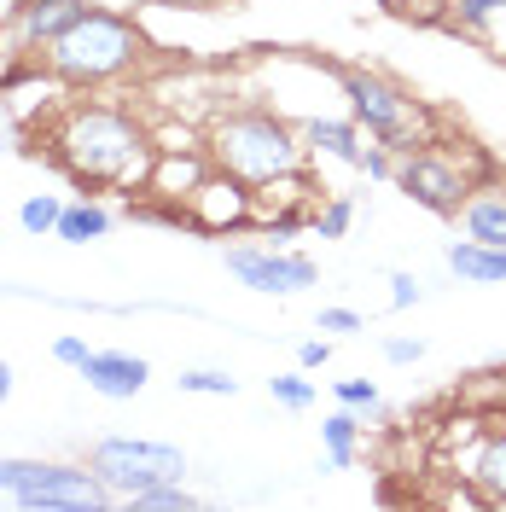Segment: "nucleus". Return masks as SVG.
I'll return each mask as SVG.
<instances>
[{"label": "nucleus", "mask_w": 506, "mask_h": 512, "mask_svg": "<svg viewBox=\"0 0 506 512\" xmlns=\"http://www.w3.org/2000/svg\"><path fill=\"white\" fill-rule=\"evenodd\" d=\"M41 472V460H24V454H0V495H12V489H24V483Z\"/></svg>", "instance_id": "obj_25"}, {"label": "nucleus", "mask_w": 506, "mask_h": 512, "mask_svg": "<svg viewBox=\"0 0 506 512\" xmlns=\"http://www.w3.org/2000/svg\"><path fill=\"white\" fill-rule=\"evenodd\" d=\"M175 384H181L187 396H239V379H227V373H216V367H187Z\"/></svg>", "instance_id": "obj_23"}, {"label": "nucleus", "mask_w": 506, "mask_h": 512, "mask_svg": "<svg viewBox=\"0 0 506 512\" xmlns=\"http://www.w3.org/2000/svg\"><path fill=\"white\" fill-rule=\"evenodd\" d=\"M227 274L251 291H268V297H291V291H309L320 280L315 262L285 251V245H227Z\"/></svg>", "instance_id": "obj_8"}, {"label": "nucleus", "mask_w": 506, "mask_h": 512, "mask_svg": "<svg viewBox=\"0 0 506 512\" xmlns=\"http://www.w3.org/2000/svg\"><path fill=\"white\" fill-rule=\"evenodd\" d=\"M320 443H326L332 472H349L355 466V448H361V419H355V408H338V414L320 419Z\"/></svg>", "instance_id": "obj_17"}, {"label": "nucleus", "mask_w": 506, "mask_h": 512, "mask_svg": "<svg viewBox=\"0 0 506 512\" xmlns=\"http://www.w3.org/2000/svg\"><path fill=\"white\" fill-rule=\"evenodd\" d=\"M47 158L88 192H128V187L146 192L152 163H158V140L123 105L70 99L47 128Z\"/></svg>", "instance_id": "obj_1"}, {"label": "nucleus", "mask_w": 506, "mask_h": 512, "mask_svg": "<svg viewBox=\"0 0 506 512\" xmlns=\"http://www.w3.org/2000/svg\"><path fill=\"white\" fill-rule=\"evenodd\" d=\"M94 6H111V12H134L140 0H94Z\"/></svg>", "instance_id": "obj_34"}, {"label": "nucleus", "mask_w": 506, "mask_h": 512, "mask_svg": "<svg viewBox=\"0 0 506 512\" xmlns=\"http://www.w3.org/2000/svg\"><path fill=\"white\" fill-rule=\"evenodd\" d=\"M315 332H361V315L355 309H320Z\"/></svg>", "instance_id": "obj_31"}, {"label": "nucleus", "mask_w": 506, "mask_h": 512, "mask_svg": "<svg viewBox=\"0 0 506 512\" xmlns=\"http://www.w3.org/2000/svg\"><path fill=\"white\" fill-rule=\"evenodd\" d=\"M402 18H419V24H443L448 18V0H396Z\"/></svg>", "instance_id": "obj_28"}, {"label": "nucleus", "mask_w": 506, "mask_h": 512, "mask_svg": "<svg viewBox=\"0 0 506 512\" xmlns=\"http://www.w3.org/2000/svg\"><path fill=\"white\" fill-rule=\"evenodd\" d=\"M6 501L24 507V512H105V507H117V495L99 483V472L88 460H82V466H70V460H41V472H35L24 489H12Z\"/></svg>", "instance_id": "obj_7"}, {"label": "nucleus", "mask_w": 506, "mask_h": 512, "mask_svg": "<svg viewBox=\"0 0 506 512\" xmlns=\"http://www.w3.org/2000/svg\"><path fill=\"white\" fill-rule=\"evenodd\" d=\"M326 361H332V338H303V344H297V367H303V373H315Z\"/></svg>", "instance_id": "obj_29"}, {"label": "nucleus", "mask_w": 506, "mask_h": 512, "mask_svg": "<svg viewBox=\"0 0 506 512\" xmlns=\"http://www.w3.org/2000/svg\"><path fill=\"white\" fill-rule=\"evenodd\" d=\"M88 466L99 472V483H105L117 501L152 489V483L187 478V454L175 443H152V437H99V443L88 448Z\"/></svg>", "instance_id": "obj_5"}, {"label": "nucleus", "mask_w": 506, "mask_h": 512, "mask_svg": "<svg viewBox=\"0 0 506 512\" xmlns=\"http://www.w3.org/2000/svg\"><path fill=\"white\" fill-rule=\"evenodd\" d=\"M390 181L408 192L419 210H431V216H460L466 198L477 192L466 158L460 152H443V146H413V152H402Z\"/></svg>", "instance_id": "obj_6"}, {"label": "nucleus", "mask_w": 506, "mask_h": 512, "mask_svg": "<svg viewBox=\"0 0 506 512\" xmlns=\"http://www.w3.org/2000/svg\"><path fill=\"white\" fill-rule=\"evenodd\" d=\"M105 233H111V210L99 204L94 192H82L76 204H64L59 227H53V239H64V245H94Z\"/></svg>", "instance_id": "obj_15"}, {"label": "nucleus", "mask_w": 506, "mask_h": 512, "mask_svg": "<svg viewBox=\"0 0 506 512\" xmlns=\"http://www.w3.org/2000/svg\"><path fill=\"white\" fill-rule=\"evenodd\" d=\"M309 227H315L320 239H344L349 227H355V204L349 198H326L315 216H309Z\"/></svg>", "instance_id": "obj_22"}, {"label": "nucleus", "mask_w": 506, "mask_h": 512, "mask_svg": "<svg viewBox=\"0 0 506 512\" xmlns=\"http://www.w3.org/2000/svg\"><path fill=\"white\" fill-rule=\"evenodd\" d=\"M59 216H64V198H53V192H30V198L18 204V227L35 233V239H41V233H53Z\"/></svg>", "instance_id": "obj_20"}, {"label": "nucleus", "mask_w": 506, "mask_h": 512, "mask_svg": "<svg viewBox=\"0 0 506 512\" xmlns=\"http://www.w3.org/2000/svg\"><path fill=\"white\" fill-rule=\"evenodd\" d=\"M158 6H181V12H210L216 0H158Z\"/></svg>", "instance_id": "obj_33"}, {"label": "nucleus", "mask_w": 506, "mask_h": 512, "mask_svg": "<svg viewBox=\"0 0 506 512\" xmlns=\"http://www.w3.org/2000/svg\"><path fill=\"white\" fill-rule=\"evenodd\" d=\"M332 390H338V402L355 408V414H373V408H379V384L373 379H338Z\"/></svg>", "instance_id": "obj_24"}, {"label": "nucleus", "mask_w": 506, "mask_h": 512, "mask_svg": "<svg viewBox=\"0 0 506 512\" xmlns=\"http://www.w3.org/2000/svg\"><path fill=\"white\" fill-rule=\"evenodd\" d=\"M303 146H309V158H332L355 169L361 152H367V128L355 117H309L303 123Z\"/></svg>", "instance_id": "obj_12"}, {"label": "nucleus", "mask_w": 506, "mask_h": 512, "mask_svg": "<svg viewBox=\"0 0 506 512\" xmlns=\"http://www.w3.org/2000/svg\"><path fill=\"white\" fill-rule=\"evenodd\" d=\"M187 216L198 233H239V227L256 222V187L239 181V175H227V169H210L187 192Z\"/></svg>", "instance_id": "obj_9"}, {"label": "nucleus", "mask_w": 506, "mask_h": 512, "mask_svg": "<svg viewBox=\"0 0 506 512\" xmlns=\"http://www.w3.org/2000/svg\"><path fill=\"white\" fill-rule=\"evenodd\" d=\"M82 379L105 402H134L146 390V379H152V361L146 355H128V350H94L82 361Z\"/></svg>", "instance_id": "obj_11"}, {"label": "nucleus", "mask_w": 506, "mask_h": 512, "mask_svg": "<svg viewBox=\"0 0 506 512\" xmlns=\"http://www.w3.org/2000/svg\"><path fill=\"white\" fill-rule=\"evenodd\" d=\"M152 53L146 30L134 24V12H111V6H88L70 30L41 53L47 59V76L70 88V94H94V88H111V82H128Z\"/></svg>", "instance_id": "obj_2"}, {"label": "nucleus", "mask_w": 506, "mask_h": 512, "mask_svg": "<svg viewBox=\"0 0 506 512\" xmlns=\"http://www.w3.org/2000/svg\"><path fill=\"white\" fill-rule=\"evenodd\" d=\"M268 396L291 408V414H303V408H315V379H303V373H274L268 379Z\"/></svg>", "instance_id": "obj_21"}, {"label": "nucleus", "mask_w": 506, "mask_h": 512, "mask_svg": "<svg viewBox=\"0 0 506 512\" xmlns=\"http://www.w3.org/2000/svg\"><path fill=\"white\" fill-rule=\"evenodd\" d=\"M88 355H94V344H88L82 332H59V338H53V361H59V367H76V373H82Z\"/></svg>", "instance_id": "obj_26"}, {"label": "nucleus", "mask_w": 506, "mask_h": 512, "mask_svg": "<svg viewBox=\"0 0 506 512\" xmlns=\"http://www.w3.org/2000/svg\"><path fill=\"white\" fill-rule=\"evenodd\" d=\"M460 227H466V239H483V245L506 251V187H477L460 210Z\"/></svg>", "instance_id": "obj_14"}, {"label": "nucleus", "mask_w": 506, "mask_h": 512, "mask_svg": "<svg viewBox=\"0 0 506 512\" xmlns=\"http://www.w3.org/2000/svg\"><path fill=\"white\" fill-rule=\"evenodd\" d=\"M204 146H210V163L251 181V187H268V181H291L309 169V146H303V128H291L285 117L262 111V105H239V111H222L216 123L204 128Z\"/></svg>", "instance_id": "obj_3"}, {"label": "nucleus", "mask_w": 506, "mask_h": 512, "mask_svg": "<svg viewBox=\"0 0 506 512\" xmlns=\"http://www.w3.org/2000/svg\"><path fill=\"white\" fill-rule=\"evenodd\" d=\"M123 507H134V512H192L198 507V495L187 489V478H175V483H152V489L128 495Z\"/></svg>", "instance_id": "obj_18"}, {"label": "nucleus", "mask_w": 506, "mask_h": 512, "mask_svg": "<svg viewBox=\"0 0 506 512\" xmlns=\"http://www.w3.org/2000/svg\"><path fill=\"white\" fill-rule=\"evenodd\" d=\"M419 297H425V286L413 274H390V309H413Z\"/></svg>", "instance_id": "obj_30"}, {"label": "nucleus", "mask_w": 506, "mask_h": 512, "mask_svg": "<svg viewBox=\"0 0 506 512\" xmlns=\"http://www.w3.org/2000/svg\"><path fill=\"white\" fill-rule=\"evenodd\" d=\"M6 402H12V361L0 355V408H6Z\"/></svg>", "instance_id": "obj_32"}, {"label": "nucleus", "mask_w": 506, "mask_h": 512, "mask_svg": "<svg viewBox=\"0 0 506 512\" xmlns=\"http://www.w3.org/2000/svg\"><path fill=\"white\" fill-rule=\"evenodd\" d=\"M506 12V0H448V30H466V35H483L495 18Z\"/></svg>", "instance_id": "obj_19"}, {"label": "nucleus", "mask_w": 506, "mask_h": 512, "mask_svg": "<svg viewBox=\"0 0 506 512\" xmlns=\"http://www.w3.org/2000/svg\"><path fill=\"white\" fill-rule=\"evenodd\" d=\"M338 88L349 99V117L367 128L373 140H384L396 158L413 146H431V111L379 70H338Z\"/></svg>", "instance_id": "obj_4"}, {"label": "nucleus", "mask_w": 506, "mask_h": 512, "mask_svg": "<svg viewBox=\"0 0 506 512\" xmlns=\"http://www.w3.org/2000/svg\"><path fill=\"white\" fill-rule=\"evenodd\" d=\"M448 268L466 286H506V251L501 245H483V239H454L448 245Z\"/></svg>", "instance_id": "obj_13"}, {"label": "nucleus", "mask_w": 506, "mask_h": 512, "mask_svg": "<svg viewBox=\"0 0 506 512\" xmlns=\"http://www.w3.org/2000/svg\"><path fill=\"white\" fill-rule=\"evenodd\" d=\"M466 478L477 483V495L489 501V507H506V431H489L483 448L472 454V472Z\"/></svg>", "instance_id": "obj_16"}, {"label": "nucleus", "mask_w": 506, "mask_h": 512, "mask_svg": "<svg viewBox=\"0 0 506 512\" xmlns=\"http://www.w3.org/2000/svg\"><path fill=\"white\" fill-rule=\"evenodd\" d=\"M88 6H94V0H12V12H6V41H12L18 53H47Z\"/></svg>", "instance_id": "obj_10"}, {"label": "nucleus", "mask_w": 506, "mask_h": 512, "mask_svg": "<svg viewBox=\"0 0 506 512\" xmlns=\"http://www.w3.org/2000/svg\"><path fill=\"white\" fill-rule=\"evenodd\" d=\"M384 361L390 367H413V361H425V344L419 338H384Z\"/></svg>", "instance_id": "obj_27"}]
</instances>
